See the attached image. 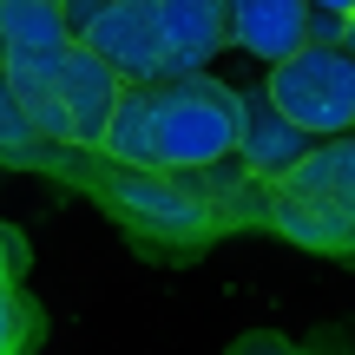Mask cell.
<instances>
[{"instance_id":"obj_1","label":"cell","mask_w":355,"mask_h":355,"mask_svg":"<svg viewBox=\"0 0 355 355\" xmlns=\"http://www.w3.org/2000/svg\"><path fill=\"white\" fill-rule=\"evenodd\" d=\"M119 171H191L237 152V86L224 79H165V86H125L112 132L99 145Z\"/></svg>"},{"instance_id":"obj_2","label":"cell","mask_w":355,"mask_h":355,"mask_svg":"<svg viewBox=\"0 0 355 355\" xmlns=\"http://www.w3.org/2000/svg\"><path fill=\"white\" fill-rule=\"evenodd\" d=\"M270 105L309 139H349L355 132V53L349 46H303L263 79Z\"/></svg>"},{"instance_id":"obj_3","label":"cell","mask_w":355,"mask_h":355,"mask_svg":"<svg viewBox=\"0 0 355 355\" xmlns=\"http://www.w3.org/2000/svg\"><path fill=\"white\" fill-rule=\"evenodd\" d=\"M105 198L119 204V211L132 217V224H145L152 237H211V230H224V217L211 211V204H198L191 191H178L165 171H112V184H105Z\"/></svg>"},{"instance_id":"obj_4","label":"cell","mask_w":355,"mask_h":355,"mask_svg":"<svg viewBox=\"0 0 355 355\" xmlns=\"http://www.w3.org/2000/svg\"><path fill=\"white\" fill-rule=\"evenodd\" d=\"M309 152H316V139H309V132H296L290 119L270 105L263 86H237V158L257 171V184L277 191Z\"/></svg>"},{"instance_id":"obj_5","label":"cell","mask_w":355,"mask_h":355,"mask_svg":"<svg viewBox=\"0 0 355 355\" xmlns=\"http://www.w3.org/2000/svg\"><path fill=\"white\" fill-rule=\"evenodd\" d=\"M125 99V79L99 60V53L73 46L66 53V73H60V105L73 119V152H99L105 132H112V112Z\"/></svg>"},{"instance_id":"obj_6","label":"cell","mask_w":355,"mask_h":355,"mask_svg":"<svg viewBox=\"0 0 355 355\" xmlns=\"http://www.w3.org/2000/svg\"><path fill=\"white\" fill-rule=\"evenodd\" d=\"M152 13L165 26L178 79H204L230 53V7L224 0H152Z\"/></svg>"},{"instance_id":"obj_7","label":"cell","mask_w":355,"mask_h":355,"mask_svg":"<svg viewBox=\"0 0 355 355\" xmlns=\"http://www.w3.org/2000/svg\"><path fill=\"white\" fill-rule=\"evenodd\" d=\"M224 7H230V46L250 53L270 73L309 46V7L303 0H224Z\"/></svg>"},{"instance_id":"obj_8","label":"cell","mask_w":355,"mask_h":355,"mask_svg":"<svg viewBox=\"0 0 355 355\" xmlns=\"http://www.w3.org/2000/svg\"><path fill=\"white\" fill-rule=\"evenodd\" d=\"M277 191L309 198V204H329V211L355 217V132H349V139H322V145H316V152H309L290 178H283Z\"/></svg>"},{"instance_id":"obj_9","label":"cell","mask_w":355,"mask_h":355,"mask_svg":"<svg viewBox=\"0 0 355 355\" xmlns=\"http://www.w3.org/2000/svg\"><path fill=\"white\" fill-rule=\"evenodd\" d=\"M270 230H283L290 243L322 250V257L355 250V217L329 211V204H309V198H290V191H270Z\"/></svg>"},{"instance_id":"obj_10","label":"cell","mask_w":355,"mask_h":355,"mask_svg":"<svg viewBox=\"0 0 355 355\" xmlns=\"http://www.w3.org/2000/svg\"><path fill=\"white\" fill-rule=\"evenodd\" d=\"M0 158H7V165H60V145L33 139L26 105H20V92L7 86V73H0Z\"/></svg>"},{"instance_id":"obj_11","label":"cell","mask_w":355,"mask_h":355,"mask_svg":"<svg viewBox=\"0 0 355 355\" xmlns=\"http://www.w3.org/2000/svg\"><path fill=\"white\" fill-rule=\"evenodd\" d=\"M26 336V309L13 296V257H7V230H0V355H13Z\"/></svg>"},{"instance_id":"obj_12","label":"cell","mask_w":355,"mask_h":355,"mask_svg":"<svg viewBox=\"0 0 355 355\" xmlns=\"http://www.w3.org/2000/svg\"><path fill=\"white\" fill-rule=\"evenodd\" d=\"M60 7H66V26H73V40H79V33H86V26L105 13V0H60Z\"/></svg>"},{"instance_id":"obj_13","label":"cell","mask_w":355,"mask_h":355,"mask_svg":"<svg viewBox=\"0 0 355 355\" xmlns=\"http://www.w3.org/2000/svg\"><path fill=\"white\" fill-rule=\"evenodd\" d=\"M309 13H322V20H355V0H303Z\"/></svg>"}]
</instances>
